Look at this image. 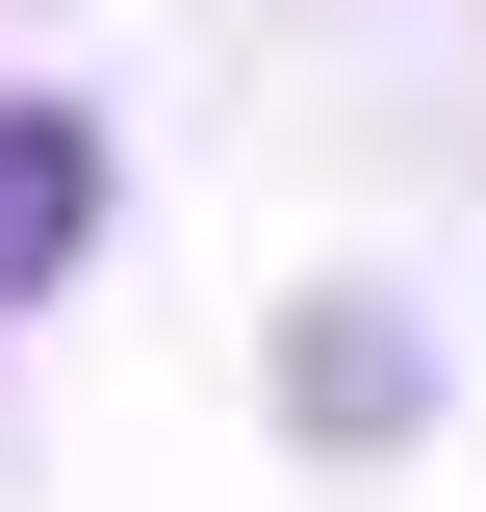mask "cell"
<instances>
[{
  "label": "cell",
  "instance_id": "obj_2",
  "mask_svg": "<svg viewBox=\"0 0 486 512\" xmlns=\"http://www.w3.org/2000/svg\"><path fill=\"white\" fill-rule=\"evenodd\" d=\"M307 384H333L307 436H410V359H384V308H333V333H307Z\"/></svg>",
  "mask_w": 486,
  "mask_h": 512
},
{
  "label": "cell",
  "instance_id": "obj_1",
  "mask_svg": "<svg viewBox=\"0 0 486 512\" xmlns=\"http://www.w3.org/2000/svg\"><path fill=\"white\" fill-rule=\"evenodd\" d=\"M77 256H103V103L0 77V308H52Z\"/></svg>",
  "mask_w": 486,
  "mask_h": 512
}]
</instances>
